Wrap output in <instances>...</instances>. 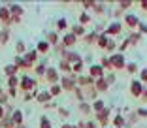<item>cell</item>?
I'll list each match as a JSON object with an SVG mask.
<instances>
[{"label": "cell", "mask_w": 147, "mask_h": 128, "mask_svg": "<svg viewBox=\"0 0 147 128\" xmlns=\"http://www.w3.org/2000/svg\"><path fill=\"white\" fill-rule=\"evenodd\" d=\"M21 87H23V89H34V87H36V81H34V79H32V77H28V75H25V77H23V79H21Z\"/></svg>", "instance_id": "obj_1"}, {"label": "cell", "mask_w": 147, "mask_h": 128, "mask_svg": "<svg viewBox=\"0 0 147 128\" xmlns=\"http://www.w3.org/2000/svg\"><path fill=\"white\" fill-rule=\"evenodd\" d=\"M126 25L130 26V28H136V26L140 25V21H138V17H136V15H132V13H128V15H126Z\"/></svg>", "instance_id": "obj_2"}, {"label": "cell", "mask_w": 147, "mask_h": 128, "mask_svg": "<svg viewBox=\"0 0 147 128\" xmlns=\"http://www.w3.org/2000/svg\"><path fill=\"white\" fill-rule=\"evenodd\" d=\"M130 92L134 94V96H140V94H142V83L140 81H132L130 83Z\"/></svg>", "instance_id": "obj_3"}, {"label": "cell", "mask_w": 147, "mask_h": 128, "mask_svg": "<svg viewBox=\"0 0 147 128\" xmlns=\"http://www.w3.org/2000/svg\"><path fill=\"white\" fill-rule=\"evenodd\" d=\"M111 64L115 66V68H123V66H125V59H123V55H115L111 59Z\"/></svg>", "instance_id": "obj_4"}, {"label": "cell", "mask_w": 147, "mask_h": 128, "mask_svg": "<svg viewBox=\"0 0 147 128\" xmlns=\"http://www.w3.org/2000/svg\"><path fill=\"white\" fill-rule=\"evenodd\" d=\"M17 66H15V64H8V66H6L4 68V72H6V75H9V77H13L15 75V72H17Z\"/></svg>", "instance_id": "obj_5"}, {"label": "cell", "mask_w": 147, "mask_h": 128, "mask_svg": "<svg viewBox=\"0 0 147 128\" xmlns=\"http://www.w3.org/2000/svg\"><path fill=\"white\" fill-rule=\"evenodd\" d=\"M49 100H51V92H47V90L38 94V102L40 104H45V102H49Z\"/></svg>", "instance_id": "obj_6"}, {"label": "cell", "mask_w": 147, "mask_h": 128, "mask_svg": "<svg viewBox=\"0 0 147 128\" xmlns=\"http://www.w3.org/2000/svg\"><path fill=\"white\" fill-rule=\"evenodd\" d=\"M11 121H13V124H21V121H23V113H21V111H13Z\"/></svg>", "instance_id": "obj_7"}, {"label": "cell", "mask_w": 147, "mask_h": 128, "mask_svg": "<svg viewBox=\"0 0 147 128\" xmlns=\"http://www.w3.org/2000/svg\"><path fill=\"white\" fill-rule=\"evenodd\" d=\"M72 43H76V36L70 32V34L64 36V45H72Z\"/></svg>", "instance_id": "obj_8"}, {"label": "cell", "mask_w": 147, "mask_h": 128, "mask_svg": "<svg viewBox=\"0 0 147 128\" xmlns=\"http://www.w3.org/2000/svg\"><path fill=\"white\" fill-rule=\"evenodd\" d=\"M108 32H109V34H117V32H121V25H119V23H113V25L108 28Z\"/></svg>", "instance_id": "obj_9"}, {"label": "cell", "mask_w": 147, "mask_h": 128, "mask_svg": "<svg viewBox=\"0 0 147 128\" xmlns=\"http://www.w3.org/2000/svg\"><path fill=\"white\" fill-rule=\"evenodd\" d=\"M9 11L15 13V15H21V13H23V8H21V6H17V4H11V6H9Z\"/></svg>", "instance_id": "obj_10"}, {"label": "cell", "mask_w": 147, "mask_h": 128, "mask_svg": "<svg viewBox=\"0 0 147 128\" xmlns=\"http://www.w3.org/2000/svg\"><path fill=\"white\" fill-rule=\"evenodd\" d=\"M40 128H51V123H49L47 117H42L40 119Z\"/></svg>", "instance_id": "obj_11"}, {"label": "cell", "mask_w": 147, "mask_h": 128, "mask_svg": "<svg viewBox=\"0 0 147 128\" xmlns=\"http://www.w3.org/2000/svg\"><path fill=\"white\" fill-rule=\"evenodd\" d=\"M8 85H9V89H15V87L19 85V79H17L15 75H13V77H9V79H8Z\"/></svg>", "instance_id": "obj_12"}, {"label": "cell", "mask_w": 147, "mask_h": 128, "mask_svg": "<svg viewBox=\"0 0 147 128\" xmlns=\"http://www.w3.org/2000/svg\"><path fill=\"white\" fill-rule=\"evenodd\" d=\"M91 75L100 77V75H102V68H100V66H92V68H91Z\"/></svg>", "instance_id": "obj_13"}, {"label": "cell", "mask_w": 147, "mask_h": 128, "mask_svg": "<svg viewBox=\"0 0 147 128\" xmlns=\"http://www.w3.org/2000/svg\"><path fill=\"white\" fill-rule=\"evenodd\" d=\"M47 49H49V43H47V42H42V43H38V51L45 53Z\"/></svg>", "instance_id": "obj_14"}, {"label": "cell", "mask_w": 147, "mask_h": 128, "mask_svg": "<svg viewBox=\"0 0 147 128\" xmlns=\"http://www.w3.org/2000/svg\"><path fill=\"white\" fill-rule=\"evenodd\" d=\"M57 28H59V30H64L66 28V19H59V21H57Z\"/></svg>", "instance_id": "obj_15"}, {"label": "cell", "mask_w": 147, "mask_h": 128, "mask_svg": "<svg viewBox=\"0 0 147 128\" xmlns=\"http://www.w3.org/2000/svg\"><path fill=\"white\" fill-rule=\"evenodd\" d=\"M100 42H98V45L100 47H106V45H108V36H100Z\"/></svg>", "instance_id": "obj_16"}, {"label": "cell", "mask_w": 147, "mask_h": 128, "mask_svg": "<svg viewBox=\"0 0 147 128\" xmlns=\"http://www.w3.org/2000/svg\"><path fill=\"white\" fill-rule=\"evenodd\" d=\"M89 21H91V15H89V13H81V23L83 25H87Z\"/></svg>", "instance_id": "obj_17"}, {"label": "cell", "mask_w": 147, "mask_h": 128, "mask_svg": "<svg viewBox=\"0 0 147 128\" xmlns=\"http://www.w3.org/2000/svg\"><path fill=\"white\" fill-rule=\"evenodd\" d=\"M47 72V70H45V64H40L38 68H36V73H38V75H42V73H45Z\"/></svg>", "instance_id": "obj_18"}, {"label": "cell", "mask_w": 147, "mask_h": 128, "mask_svg": "<svg viewBox=\"0 0 147 128\" xmlns=\"http://www.w3.org/2000/svg\"><path fill=\"white\" fill-rule=\"evenodd\" d=\"M98 89H100V90H102V89H104V90L108 89V83H106V79H98Z\"/></svg>", "instance_id": "obj_19"}, {"label": "cell", "mask_w": 147, "mask_h": 128, "mask_svg": "<svg viewBox=\"0 0 147 128\" xmlns=\"http://www.w3.org/2000/svg\"><path fill=\"white\" fill-rule=\"evenodd\" d=\"M61 92H62V89L59 85H53L51 87V94H61Z\"/></svg>", "instance_id": "obj_20"}, {"label": "cell", "mask_w": 147, "mask_h": 128, "mask_svg": "<svg viewBox=\"0 0 147 128\" xmlns=\"http://www.w3.org/2000/svg\"><path fill=\"white\" fill-rule=\"evenodd\" d=\"M72 34L76 36V34H83V26H74L72 28Z\"/></svg>", "instance_id": "obj_21"}, {"label": "cell", "mask_w": 147, "mask_h": 128, "mask_svg": "<svg viewBox=\"0 0 147 128\" xmlns=\"http://www.w3.org/2000/svg\"><path fill=\"white\" fill-rule=\"evenodd\" d=\"M126 68H128V72H130V73H136V72H138V66H136V64H128Z\"/></svg>", "instance_id": "obj_22"}, {"label": "cell", "mask_w": 147, "mask_h": 128, "mask_svg": "<svg viewBox=\"0 0 147 128\" xmlns=\"http://www.w3.org/2000/svg\"><path fill=\"white\" fill-rule=\"evenodd\" d=\"M49 42H51V43H57V42H59V40H57V34H55V32H51V34H49Z\"/></svg>", "instance_id": "obj_23"}, {"label": "cell", "mask_w": 147, "mask_h": 128, "mask_svg": "<svg viewBox=\"0 0 147 128\" xmlns=\"http://www.w3.org/2000/svg\"><path fill=\"white\" fill-rule=\"evenodd\" d=\"M102 107H104V104H102V100H98V102L94 104V109H98V111H102Z\"/></svg>", "instance_id": "obj_24"}, {"label": "cell", "mask_w": 147, "mask_h": 128, "mask_svg": "<svg viewBox=\"0 0 147 128\" xmlns=\"http://www.w3.org/2000/svg\"><path fill=\"white\" fill-rule=\"evenodd\" d=\"M17 51H19V53L25 51V43H23V42H17Z\"/></svg>", "instance_id": "obj_25"}, {"label": "cell", "mask_w": 147, "mask_h": 128, "mask_svg": "<svg viewBox=\"0 0 147 128\" xmlns=\"http://www.w3.org/2000/svg\"><path fill=\"white\" fill-rule=\"evenodd\" d=\"M113 123H115L117 126H121V124H123V117H115V119H113Z\"/></svg>", "instance_id": "obj_26"}, {"label": "cell", "mask_w": 147, "mask_h": 128, "mask_svg": "<svg viewBox=\"0 0 147 128\" xmlns=\"http://www.w3.org/2000/svg\"><path fill=\"white\" fill-rule=\"evenodd\" d=\"M81 111L87 113V111H91V106H87V104H81Z\"/></svg>", "instance_id": "obj_27"}, {"label": "cell", "mask_w": 147, "mask_h": 128, "mask_svg": "<svg viewBox=\"0 0 147 128\" xmlns=\"http://www.w3.org/2000/svg\"><path fill=\"white\" fill-rule=\"evenodd\" d=\"M138 115L140 117H147V109H138Z\"/></svg>", "instance_id": "obj_28"}, {"label": "cell", "mask_w": 147, "mask_h": 128, "mask_svg": "<svg viewBox=\"0 0 147 128\" xmlns=\"http://www.w3.org/2000/svg\"><path fill=\"white\" fill-rule=\"evenodd\" d=\"M4 117H6V111H4V107H2V106H0V121H2V119H4Z\"/></svg>", "instance_id": "obj_29"}, {"label": "cell", "mask_w": 147, "mask_h": 128, "mask_svg": "<svg viewBox=\"0 0 147 128\" xmlns=\"http://www.w3.org/2000/svg\"><path fill=\"white\" fill-rule=\"evenodd\" d=\"M142 81H147V68L142 72Z\"/></svg>", "instance_id": "obj_30"}, {"label": "cell", "mask_w": 147, "mask_h": 128, "mask_svg": "<svg viewBox=\"0 0 147 128\" xmlns=\"http://www.w3.org/2000/svg\"><path fill=\"white\" fill-rule=\"evenodd\" d=\"M74 70H76V72H81V62H76V66H74Z\"/></svg>", "instance_id": "obj_31"}, {"label": "cell", "mask_w": 147, "mask_h": 128, "mask_svg": "<svg viewBox=\"0 0 147 128\" xmlns=\"http://www.w3.org/2000/svg\"><path fill=\"white\" fill-rule=\"evenodd\" d=\"M59 113H61L62 117H68V111H66V109H59Z\"/></svg>", "instance_id": "obj_32"}, {"label": "cell", "mask_w": 147, "mask_h": 128, "mask_svg": "<svg viewBox=\"0 0 147 128\" xmlns=\"http://www.w3.org/2000/svg\"><path fill=\"white\" fill-rule=\"evenodd\" d=\"M142 6L145 8V11H147V2H142Z\"/></svg>", "instance_id": "obj_33"}, {"label": "cell", "mask_w": 147, "mask_h": 128, "mask_svg": "<svg viewBox=\"0 0 147 128\" xmlns=\"http://www.w3.org/2000/svg\"><path fill=\"white\" fill-rule=\"evenodd\" d=\"M17 128H25V126H23V124H17Z\"/></svg>", "instance_id": "obj_34"}, {"label": "cell", "mask_w": 147, "mask_h": 128, "mask_svg": "<svg viewBox=\"0 0 147 128\" xmlns=\"http://www.w3.org/2000/svg\"><path fill=\"white\" fill-rule=\"evenodd\" d=\"M145 98H147V92H145Z\"/></svg>", "instance_id": "obj_35"}, {"label": "cell", "mask_w": 147, "mask_h": 128, "mask_svg": "<svg viewBox=\"0 0 147 128\" xmlns=\"http://www.w3.org/2000/svg\"><path fill=\"white\" fill-rule=\"evenodd\" d=\"M0 92H2V89H0Z\"/></svg>", "instance_id": "obj_36"}]
</instances>
